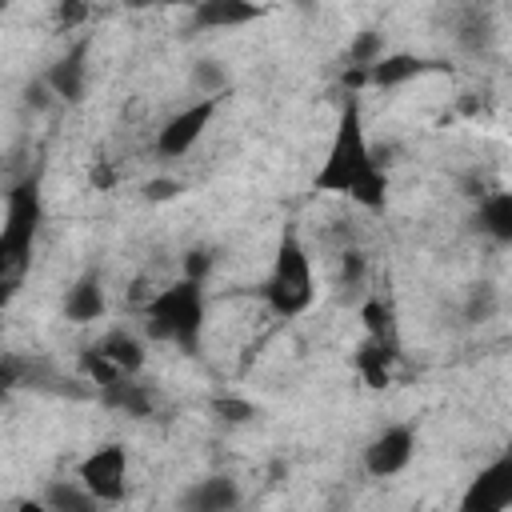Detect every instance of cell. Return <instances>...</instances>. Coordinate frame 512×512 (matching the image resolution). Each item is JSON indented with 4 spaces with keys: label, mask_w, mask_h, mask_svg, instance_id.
Returning a JSON list of instances; mask_svg holds the SVG:
<instances>
[{
    "label": "cell",
    "mask_w": 512,
    "mask_h": 512,
    "mask_svg": "<svg viewBox=\"0 0 512 512\" xmlns=\"http://www.w3.org/2000/svg\"><path fill=\"white\" fill-rule=\"evenodd\" d=\"M60 312H64V320H72V324H96V320L108 312L104 272H100L96 264H92V268H84V272L72 280V288L64 292Z\"/></svg>",
    "instance_id": "obj_12"
},
{
    "label": "cell",
    "mask_w": 512,
    "mask_h": 512,
    "mask_svg": "<svg viewBox=\"0 0 512 512\" xmlns=\"http://www.w3.org/2000/svg\"><path fill=\"white\" fill-rule=\"evenodd\" d=\"M88 20V0H60L56 4V28L60 32H72Z\"/></svg>",
    "instance_id": "obj_27"
},
{
    "label": "cell",
    "mask_w": 512,
    "mask_h": 512,
    "mask_svg": "<svg viewBox=\"0 0 512 512\" xmlns=\"http://www.w3.org/2000/svg\"><path fill=\"white\" fill-rule=\"evenodd\" d=\"M80 368H84V376H88V384H92V388H100V384H108V380L124 376V372H120V368H116V364H112L96 344L80 352Z\"/></svg>",
    "instance_id": "obj_24"
},
{
    "label": "cell",
    "mask_w": 512,
    "mask_h": 512,
    "mask_svg": "<svg viewBox=\"0 0 512 512\" xmlns=\"http://www.w3.org/2000/svg\"><path fill=\"white\" fill-rule=\"evenodd\" d=\"M384 52H388V48H384V32H380V28H360V32L352 36V44H348V64H352V68H368V64H376Z\"/></svg>",
    "instance_id": "obj_21"
},
{
    "label": "cell",
    "mask_w": 512,
    "mask_h": 512,
    "mask_svg": "<svg viewBox=\"0 0 512 512\" xmlns=\"http://www.w3.org/2000/svg\"><path fill=\"white\" fill-rule=\"evenodd\" d=\"M240 500L244 496H240V484L232 476H204L176 496V504L192 508V512H232V508H240Z\"/></svg>",
    "instance_id": "obj_14"
},
{
    "label": "cell",
    "mask_w": 512,
    "mask_h": 512,
    "mask_svg": "<svg viewBox=\"0 0 512 512\" xmlns=\"http://www.w3.org/2000/svg\"><path fill=\"white\" fill-rule=\"evenodd\" d=\"M476 228H480L492 244L508 248V244H512V192H504V188L484 192V196H480V208H476Z\"/></svg>",
    "instance_id": "obj_15"
},
{
    "label": "cell",
    "mask_w": 512,
    "mask_h": 512,
    "mask_svg": "<svg viewBox=\"0 0 512 512\" xmlns=\"http://www.w3.org/2000/svg\"><path fill=\"white\" fill-rule=\"evenodd\" d=\"M20 104H24L28 112H36V116H40V112H48V108L56 104V92L48 88V80H44V76H36V80H28V84H24Z\"/></svg>",
    "instance_id": "obj_25"
},
{
    "label": "cell",
    "mask_w": 512,
    "mask_h": 512,
    "mask_svg": "<svg viewBox=\"0 0 512 512\" xmlns=\"http://www.w3.org/2000/svg\"><path fill=\"white\" fill-rule=\"evenodd\" d=\"M208 324V292L200 280L180 276L176 284L160 288L144 308V336L180 348L184 356H196L204 344Z\"/></svg>",
    "instance_id": "obj_3"
},
{
    "label": "cell",
    "mask_w": 512,
    "mask_h": 512,
    "mask_svg": "<svg viewBox=\"0 0 512 512\" xmlns=\"http://www.w3.org/2000/svg\"><path fill=\"white\" fill-rule=\"evenodd\" d=\"M4 8H8V0H0V16H4Z\"/></svg>",
    "instance_id": "obj_31"
},
{
    "label": "cell",
    "mask_w": 512,
    "mask_h": 512,
    "mask_svg": "<svg viewBox=\"0 0 512 512\" xmlns=\"http://www.w3.org/2000/svg\"><path fill=\"white\" fill-rule=\"evenodd\" d=\"M400 356V344H384V340H364L356 352V372L368 388H388L392 380V360Z\"/></svg>",
    "instance_id": "obj_17"
},
{
    "label": "cell",
    "mask_w": 512,
    "mask_h": 512,
    "mask_svg": "<svg viewBox=\"0 0 512 512\" xmlns=\"http://www.w3.org/2000/svg\"><path fill=\"white\" fill-rule=\"evenodd\" d=\"M96 400L104 408H112V412L132 416V420H148L156 412V392L148 384H140L136 376H116V380L100 384L96 388Z\"/></svg>",
    "instance_id": "obj_13"
},
{
    "label": "cell",
    "mask_w": 512,
    "mask_h": 512,
    "mask_svg": "<svg viewBox=\"0 0 512 512\" xmlns=\"http://www.w3.org/2000/svg\"><path fill=\"white\" fill-rule=\"evenodd\" d=\"M208 272H212V252L208 248H188L184 260H180V276L208 284Z\"/></svg>",
    "instance_id": "obj_26"
},
{
    "label": "cell",
    "mask_w": 512,
    "mask_h": 512,
    "mask_svg": "<svg viewBox=\"0 0 512 512\" xmlns=\"http://www.w3.org/2000/svg\"><path fill=\"white\" fill-rule=\"evenodd\" d=\"M260 296L268 304V312L276 320H296L312 308L316 300V272H312V256L304 248V236L296 224L280 228L276 252H272V268L260 284Z\"/></svg>",
    "instance_id": "obj_4"
},
{
    "label": "cell",
    "mask_w": 512,
    "mask_h": 512,
    "mask_svg": "<svg viewBox=\"0 0 512 512\" xmlns=\"http://www.w3.org/2000/svg\"><path fill=\"white\" fill-rule=\"evenodd\" d=\"M416 456V424L408 420H396V424H384L368 448H364V472L372 480H388V476H400Z\"/></svg>",
    "instance_id": "obj_7"
},
{
    "label": "cell",
    "mask_w": 512,
    "mask_h": 512,
    "mask_svg": "<svg viewBox=\"0 0 512 512\" xmlns=\"http://www.w3.org/2000/svg\"><path fill=\"white\" fill-rule=\"evenodd\" d=\"M180 4H192V0H160V8H180Z\"/></svg>",
    "instance_id": "obj_30"
},
{
    "label": "cell",
    "mask_w": 512,
    "mask_h": 512,
    "mask_svg": "<svg viewBox=\"0 0 512 512\" xmlns=\"http://www.w3.org/2000/svg\"><path fill=\"white\" fill-rule=\"evenodd\" d=\"M264 16H268V8L256 0H192L188 32H236Z\"/></svg>",
    "instance_id": "obj_10"
},
{
    "label": "cell",
    "mask_w": 512,
    "mask_h": 512,
    "mask_svg": "<svg viewBox=\"0 0 512 512\" xmlns=\"http://www.w3.org/2000/svg\"><path fill=\"white\" fill-rule=\"evenodd\" d=\"M312 188L328 192V196H348L364 212H384L388 208V172L376 160V148L368 144L360 92H344L336 132H332L328 156L320 160V168L312 176Z\"/></svg>",
    "instance_id": "obj_1"
},
{
    "label": "cell",
    "mask_w": 512,
    "mask_h": 512,
    "mask_svg": "<svg viewBox=\"0 0 512 512\" xmlns=\"http://www.w3.org/2000/svg\"><path fill=\"white\" fill-rule=\"evenodd\" d=\"M428 72H448L444 60H432V56H420V52H384L376 64H368V76H364V88H380V92H392L408 80H420Z\"/></svg>",
    "instance_id": "obj_11"
},
{
    "label": "cell",
    "mask_w": 512,
    "mask_h": 512,
    "mask_svg": "<svg viewBox=\"0 0 512 512\" xmlns=\"http://www.w3.org/2000/svg\"><path fill=\"white\" fill-rule=\"evenodd\" d=\"M40 504L52 508V512H92V508H100V500L80 480H48V488L40 492Z\"/></svg>",
    "instance_id": "obj_18"
},
{
    "label": "cell",
    "mask_w": 512,
    "mask_h": 512,
    "mask_svg": "<svg viewBox=\"0 0 512 512\" xmlns=\"http://www.w3.org/2000/svg\"><path fill=\"white\" fill-rule=\"evenodd\" d=\"M88 56H92V36H80V40H72L64 48V56H56L44 68V80L56 92V100L80 104L88 96Z\"/></svg>",
    "instance_id": "obj_9"
},
{
    "label": "cell",
    "mask_w": 512,
    "mask_h": 512,
    "mask_svg": "<svg viewBox=\"0 0 512 512\" xmlns=\"http://www.w3.org/2000/svg\"><path fill=\"white\" fill-rule=\"evenodd\" d=\"M496 308H500L496 284L480 280V284H472V288H468V296H464V320H468V324H484V320H492V316H496Z\"/></svg>",
    "instance_id": "obj_20"
},
{
    "label": "cell",
    "mask_w": 512,
    "mask_h": 512,
    "mask_svg": "<svg viewBox=\"0 0 512 512\" xmlns=\"http://www.w3.org/2000/svg\"><path fill=\"white\" fill-rule=\"evenodd\" d=\"M96 348H100L124 376H140V368H144V360H148L144 336H136V332H128V328H112L108 336L96 340Z\"/></svg>",
    "instance_id": "obj_16"
},
{
    "label": "cell",
    "mask_w": 512,
    "mask_h": 512,
    "mask_svg": "<svg viewBox=\"0 0 512 512\" xmlns=\"http://www.w3.org/2000/svg\"><path fill=\"white\" fill-rule=\"evenodd\" d=\"M220 100H224V96H200V100H192L188 108H180L176 116H168L164 128L156 132L152 152H156L160 160H176V156L192 152V144H196V140L204 136V128L212 124Z\"/></svg>",
    "instance_id": "obj_6"
},
{
    "label": "cell",
    "mask_w": 512,
    "mask_h": 512,
    "mask_svg": "<svg viewBox=\"0 0 512 512\" xmlns=\"http://www.w3.org/2000/svg\"><path fill=\"white\" fill-rule=\"evenodd\" d=\"M344 292H364L368 284V256L360 248H344L340 252V280H336Z\"/></svg>",
    "instance_id": "obj_23"
},
{
    "label": "cell",
    "mask_w": 512,
    "mask_h": 512,
    "mask_svg": "<svg viewBox=\"0 0 512 512\" xmlns=\"http://www.w3.org/2000/svg\"><path fill=\"white\" fill-rule=\"evenodd\" d=\"M40 224H44L40 172H28L4 196V220H0V308H8L16 300L24 276L32 272Z\"/></svg>",
    "instance_id": "obj_2"
},
{
    "label": "cell",
    "mask_w": 512,
    "mask_h": 512,
    "mask_svg": "<svg viewBox=\"0 0 512 512\" xmlns=\"http://www.w3.org/2000/svg\"><path fill=\"white\" fill-rule=\"evenodd\" d=\"M128 8H160V0H124Z\"/></svg>",
    "instance_id": "obj_29"
},
{
    "label": "cell",
    "mask_w": 512,
    "mask_h": 512,
    "mask_svg": "<svg viewBox=\"0 0 512 512\" xmlns=\"http://www.w3.org/2000/svg\"><path fill=\"white\" fill-rule=\"evenodd\" d=\"M212 416L220 420V424H252L256 416H260V408L252 404V400H244V396H232V392H224V396H212Z\"/></svg>",
    "instance_id": "obj_22"
},
{
    "label": "cell",
    "mask_w": 512,
    "mask_h": 512,
    "mask_svg": "<svg viewBox=\"0 0 512 512\" xmlns=\"http://www.w3.org/2000/svg\"><path fill=\"white\" fill-rule=\"evenodd\" d=\"M504 508H512V452H500L488 468H480L460 496V512H504Z\"/></svg>",
    "instance_id": "obj_8"
},
{
    "label": "cell",
    "mask_w": 512,
    "mask_h": 512,
    "mask_svg": "<svg viewBox=\"0 0 512 512\" xmlns=\"http://www.w3.org/2000/svg\"><path fill=\"white\" fill-rule=\"evenodd\" d=\"M180 192H184V184L172 180V176H160V180H148V184H144V200H148V204H168V200H176Z\"/></svg>",
    "instance_id": "obj_28"
},
{
    "label": "cell",
    "mask_w": 512,
    "mask_h": 512,
    "mask_svg": "<svg viewBox=\"0 0 512 512\" xmlns=\"http://www.w3.org/2000/svg\"><path fill=\"white\" fill-rule=\"evenodd\" d=\"M76 480L100 500V504H120L128 496V448L108 440L100 448H92L80 464H76Z\"/></svg>",
    "instance_id": "obj_5"
},
{
    "label": "cell",
    "mask_w": 512,
    "mask_h": 512,
    "mask_svg": "<svg viewBox=\"0 0 512 512\" xmlns=\"http://www.w3.org/2000/svg\"><path fill=\"white\" fill-rule=\"evenodd\" d=\"M188 80H192V88H196L200 96H224V92L232 88V72H228V64L216 60V56H200V60H192Z\"/></svg>",
    "instance_id": "obj_19"
}]
</instances>
